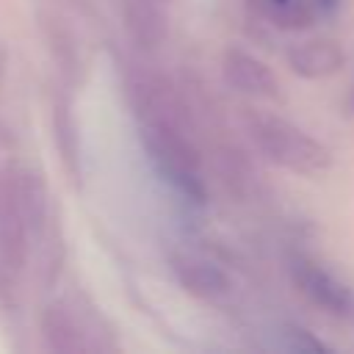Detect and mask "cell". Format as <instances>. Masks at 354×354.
<instances>
[{
	"instance_id": "6da1fadb",
	"label": "cell",
	"mask_w": 354,
	"mask_h": 354,
	"mask_svg": "<svg viewBox=\"0 0 354 354\" xmlns=\"http://www.w3.org/2000/svg\"><path fill=\"white\" fill-rule=\"evenodd\" d=\"M138 138L147 149L155 171L188 202H207V183L202 174V158L194 147L188 127L169 119H147L138 122Z\"/></svg>"
},
{
	"instance_id": "7a4b0ae2",
	"label": "cell",
	"mask_w": 354,
	"mask_h": 354,
	"mask_svg": "<svg viewBox=\"0 0 354 354\" xmlns=\"http://www.w3.org/2000/svg\"><path fill=\"white\" fill-rule=\"evenodd\" d=\"M246 133L271 163H277L293 174L318 177V174L329 171V166H332L329 147L279 113L249 111Z\"/></svg>"
},
{
	"instance_id": "3957f363",
	"label": "cell",
	"mask_w": 354,
	"mask_h": 354,
	"mask_svg": "<svg viewBox=\"0 0 354 354\" xmlns=\"http://www.w3.org/2000/svg\"><path fill=\"white\" fill-rule=\"evenodd\" d=\"M41 335L47 348L58 354H88V351L116 348L113 337L108 335L94 307L75 299H58L47 304L41 315Z\"/></svg>"
},
{
	"instance_id": "277c9868",
	"label": "cell",
	"mask_w": 354,
	"mask_h": 354,
	"mask_svg": "<svg viewBox=\"0 0 354 354\" xmlns=\"http://www.w3.org/2000/svg\"><path fill=\"white\" fill-rule=\"evenodd\" d=\"M288 274L293 285L321 310L340 315V318H354V288L346 285L337 274H332L326 266L318 260L293 252L288 254Z\"/></svg>"
},
{
	"instance_id": "5b68a950",
	"label": "cell",
	"mask_w": 354,
	"mask_h": 354,
	"mask_svg": "<svg viewBox=\"0 0 354 354\" xmlns=\"http://www.w3.org/2000/svg\"><path fill=\"white\" fill-rule=\"evenodd\" d=\"M127 100L136 111L138 122L147 119H169V122H188V108L174 88V83L152 69H133L127 75Z\"/></svg>"
},
{
	"instance_id": "8992f818",
	"label": "cell",
	"mask_w": 354,
	"mask_h": 354,
	"mask_svg": "<svg viewBox=\"0 0 354 354\" xmlns=\"http://www.w3.org/2000/svg\"><path fill=\"white\" fill-rule=\"evenodd\" d=\"M169 266H171L177 285L196 301L216 304V307L232 301L235 285H232L230 274L210 257H205L199 252H174L169 257Z\"/></svg>"
},
{
	"instance_id": "52a82bcc",
	"label": "cell",
	"mask_w": 354,
	"mask_h": 354,
	"mask_svg": "<svg viewBox=\"0 0 354 354\" xmlns=\"http://www.w3.org/2000/svg\"><path fill=\"white\" fill-rule=\"evenodd\" d=\"M28 252H30V232L6 180H0V293L14 288L17 277L28 263Z\"/></svg>"
},
{
	"instance_id": "ba28073f",
	"label": "cell",
	"mask_w": 354,
	"mask_h": 354,
	"mask_svg": "<svg viewBox=\"0 0 354 354\" xmlns=\"http://www.w3.org/2000/svg\"><path fill=\"white\" fill-rule=\"evenodd\" d=\"M221 75L227 80V86H232L235 91L254 97V100H274L279 97V80L274 75V69L257 58L254 53L243 50V47H227L221 55Z\"/></svg>"
},
{
	"instance_id": "9c48e42d",
	"label": "cell",
	"mask_w": 354,
	"mask_h": 354,
	"mask_svg": "<svg viewBox=\"0 0 354 354\" xmlns=\"http://www.w3.org/2000/svg\"><path fill=\"white\" fill-rule=\"evenodd\" d=\"M288 66L304 80H326L346 66V53L329 36H313L288 50Z\"/></svg>"
},
{
	"instance_id": "30bf717a",
	"label": "cell",
	"mask_w": 354,
	"mask_h": 354,
	"mask_svg": "<svg viewBox=\"0 0 354 354\" xmlns=\"http://www.w3.org/2000/svg\"><path fill=\"white\" fill-rule=\"evenodd\" d=\"M122 22L138 47L155 50L169 36V0H122Z\"/></svg>"
},
{
	"instance_id": "8fae6325",
	"label": "cell",
	"mask_w": 354,
	"mask_h": 354,
	"mask_svg": "<svg viewBox=\"0 0 354 354\" xmlns=\"http://www.w3.org/2000/svg\"><path fill=\"white\" fill-rule=\"evenodd\" d=\"M53 141L61 152V160L66 171L77 180L80 177V136H77V122L72 113V102L66 97L53 100Z\"/></svg>"
},
{
	"instance_id": "7c38bea8",
	"label": "cell",
	"mask_w": 354,
	"mask_h": 354,
	"mask_svg": "<svg viewBox=\"0 0 354 354\" xmlns=\"http://www.w3.org/2000/svg\"><path fill=\"white\" fill-rule=\"evenodd\" d=\"M252 6L271 25L288 28V30L310 25V19L315 14L313 3H307V0H252Z\"/></svg>"
},
{
	"instance_id": "4fadbf2b",
	"label": "cell",
	"mask_w": 354,
	"mask_h": 354,
	"mask_svg": "<svg viewBox=\"0 0 354 354\" xmlns=\"http://www.w3.org/2000/svg\"><path fill=\"white\" fill-rule=\"evenodd\" d=\"M277 346H279L282 351H290V354H324V351H329V346H326L324 340H318L310 329L296 326V324H288V326L279 332Z\"/></svg>"
},
{
	"instance_id": "5bb4252c",
	"label": "cell",
	"mask_w": 354,
	"mask_h": 354,
	"mask_svg": "<svg viewBox=\"0 0 354 354\" xmlns=\"http://www.w3.org/2000/svg\"><path fill=\"white\" fill-rule=\"evenodd\" d=\"M337 6H340V0H313V8H315L318 14H324V17L335 14V11H337Z\"/></svg>"
},
{
	"instance_id": "9a60e30c",
	"label": "cell",
	"mask_w": 354,
	"mask_h": 354,
	"mask_svg": "<svg viewBox=\"0 0 354 354\" xmlns=\"http://www.w3.org/2000/svg\"><path fill=\"white\" fill-rule=\"evenodd\" d=\"M348 111L354 113V83H351V91H348Z\"/></svg>"
}]
</instances>
